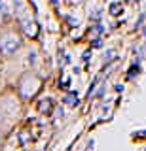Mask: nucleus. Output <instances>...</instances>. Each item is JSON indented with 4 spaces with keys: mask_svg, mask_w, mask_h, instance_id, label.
Segmentation results:
<instances>
[{
    "mask_svg": "<svg viewBox=\"0 0 146 151\" xmlns=\"http://www.w3.org/2000/svg\"><path fill=\"white\" fill-rule=\"evenodd\" d=\"M19 45H21V40L15 34H4L0 38V51L2 53H13Z\"/></svg>",
    "mask_w": 146,
    "mask_h": 151,
    "instance_id": "f257e3e1",
    "label": "nucleus"
},
{
    "mask_svg": "<svg viewBox=\"0 0 146 151\" xmlns=\"http://www.w3.org/2000/svg\"><path fill=\"white\" fill-rule=\"evenodd\" d=\"M40 113H44V115H51V111H53V102H51V98H46V100L40 102L38 106Z\"/></svg>",
    "mask_w": 146,
    "mask_h": 151,
    "instance_id": "f03ea898",
    "label": "nucleus"
},
{
    "mask_svg": "<svg viewBox=\"0 0 146 151\" xmlns=\"http://www.w3.org/2000/svg\"><path fill=\"white\" fill-rule=\"evenodd\" d=\"M25 30H27V34H29L31 38H36V34H38V25H36L34 21H31V23L25 25Z\"/></svg>",
    "mask_w": 146,
    "mask_h": 151,
    "instance_id": "7ed1b4c3",
    "label": "nucleus"
},
{
    "mask_svg": "<svg viewBox=\"0 0 146 151\" xmlns=\"http://www.w3.org/2000/svg\"><path fill=\"white\" fill-rule=\"evenodd\" d=\"M108 12H110V15L118 17V15H121V12H123V8H121V4H112V6L108 8Z\"/></svg>",
    "mask_w": 146,
    "mask_h": 151,
    "instance_id": "20e7f679",
    "label": "nucleus"
},
{
    "mask_svg": "<svg viewBox=\"0 0 146 151\" xmlns=\"http://www.w3.org/2000/svg\"><path fill=\"white\" fill-rule=\"evenodd\" d=\"M65 102L70 104V106H78V98H76V94H68V96H65Z\"/></svg>",
    "mask_w": 146,
    "mask_h": 151,
    "instance_id": "39448f33",
    "label": "nucleus"
},
{
    "mask_svg": "<svg viewBox=\"0 0 146 151\" xmlns=\"http://www.w3.org/2000/svg\"><path fill=\"white\" fill-rule=\"evenodd\" d=\"M101 32H102V27H99V25H97V27H93L91 30H89V34H91V38H97L99 34H101Z\"/></svg>",
    "mask_w": 146,
    "mask_h": 151,
    "instance_id": "423d86ee",
    "label": "nucleus"
},
{
    "mask_svg": "<svg viewBox=\"0 0 146 151\" xmlns=\"http://www.w3.org/2000/svg\"><path fill=\"white\" fill-rule=\"evenodd\" d=\"M4 13H6V6H4V2L0 0V23H2V19H4Z\"/></svg>",
    "mask_w": 146,
    "mask_h": 151,
    "instance_id": "0eeeda50",
    "label": "nucleus"
},
{
    "mask_svg": "<svg viewBox=\"0 0 146 151\" xmlns=\"http://www.w3.org/2000/svg\"><path fill=\"white\" fill-rule=\"evenodd\" d=\"M67 21H68V25H70V27H74V25H78V21H74V19H72V17H67Z\"/></svg>",
    "mask_w": 146,
    "mask_h": 151,
    "instance_id": "6e6552de",
    "label": "nucleus"
}]
</instances>
